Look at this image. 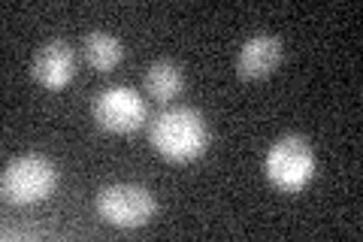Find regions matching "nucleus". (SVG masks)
<instances>
[{"label": "nucleus", "mask_w": 363, "mask_h": 242, "mask_svg": "<svg viewBox=\"0 0 363 242\" xmlns=\"http://www.w3.org/2000/svg\"><path fill=\"white\" fill-rule=\"evenodd\" d=\"M149 140L161 158L176 160V164H188V160L206 152L209 124L203 119V112L194 106H169L157 112V119L149 128Z\"/></svg>", "instance_id": "f257e3e1"}, {"label": "nucleus", "mask_w": 363, "mask_h": 242, "mask_svg": "<svg viewBox=\"0 0 363 242\" xmlns=\"http://www.w3.org/2000/svg\"><path fill=\"white\" fill-rule=\"evenodd\" d=\"M58 185V167L55 160L43 152H25L13 158L0 176V191H4L6 203L16 206H28V203H40Z\"/></svg>", "instance_id": "f03ea898"}, {"label": "nucleus", "mask_w": 363, "mask_h": 242, "mask_svg": "<svg viewBox=\"0 0 363 242\" xmlns=\"http://www.w3.org/2000/svg\"><path fill=\"white\" fill-rule=\"evenodd\" d=\"M267 179L279 191H303L315 176V152L306 136L300 133H285L269 145L267 152Z\"/></svg>", "instance_id": "7ed1b4c3"}, {"label": "nucleus", "mask_w": 363, "mask_h": 242, "mask_svg": "<svg viewBox=\"0 0 363 242\" xmlns=\"http://www.w3.org/2000/svg\"><path fill=\"white\" fill-rule=\"evenodd\" d=\"M94 206L100 218L116 227H143L157 212V200L152 197V191L133 185V182H116V185L100 188Z\"/></svg>", "instance_id": "20e7f679"}, {"label": "nucleus", "mask_w": 363, "mask_h": 242, "mask_svg": "<svg viewBox=\"0 0 363 242\" xmlns=\"http://www.w3.org/2000/svg\"><path fill=\"white\" fill-rule=\"evenodd\" d=\"M91 115L109 133H130L145 121V103L128 85H109L91 103Z\"/></svg>", "instance_id": "39448f33"}, {"label": "nucleus", "mask_w": 363, "mask_h": 242, "mask_svg": "<svg viewBox=\"0 0 363 242\" xmlns=\"http://www.w3.org/2000/svg\"><path fill=\"white\" fill-rule=\"evenodd\" d=\"M285 57V43L276 33H255L242 43L240 55H236V76L245 82L269 76Z\"/></svg>", "instance_id": "423d86ee"}, {"label": "nucleus", "mask_w": 363, "mask_h": 242, "mask_svg": "<svg viewBox=\"0 0 363 242\" xmlns=\"http://www.w3.org/2000/svg\"><path fill=\"white\" fill-rule=\"evenodd\" d=\"M76 73V52L67 40H49L43 43L30 61V76L37 79L43 88H64L70 85Z\"/></svg>", "instance_id": "0eeeda50"}, {"label": "nucleus", "mask_w": 363, "mask_h": 242, "mask_svg": "<svg viewBox=\"0 0 363 242\" xmlns=\"http://www.w3.org/2000/svg\"><path fill=\"white\" fill-rule=\"evenodd\" d=\"M182 88H185V70L176 61L157 57V61L149 64V70H145V91H149V97H155L157 103H169L182 94Z\"/></svg>", "instance_id": "6e6552de"}, {"label": "nucleus", "mask_w": 363, "mask_h": 242, "mask_svg": "<svg viewBox=\"0 0 363 242\" xmlns=\"http://www.w3.org/2000/svg\"><path fill=\"white\" fill-rule=\"evenodd\" d=\"M82 57L88 61V67H94L100 73H109L121 64L124 45L116 33H109V31H88L82 37Z\"/></svg>", "instance_id": "1a4fd4ad"}]
</instances>
